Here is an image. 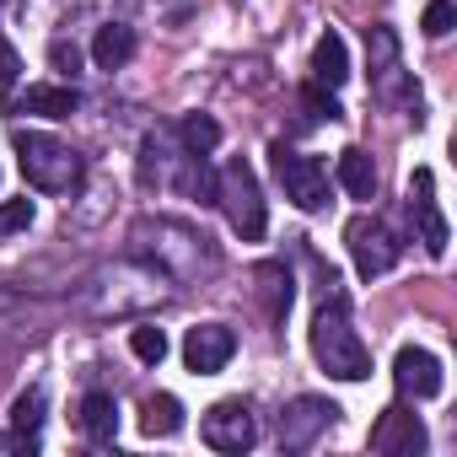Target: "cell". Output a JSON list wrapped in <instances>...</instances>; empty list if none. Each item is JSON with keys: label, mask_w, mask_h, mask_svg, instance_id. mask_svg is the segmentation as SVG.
<instances>
[{"label": "cell", "mask_w": 457, "mask_h": 457, "mask_svg": "<svg viewBox=\"0 0 457 457\" xmlns=\"http://www.w3.org/2000/svg\"><path fill=\"white\" fill-rule=\"evenodd\" d=\"M312 355L328 377L339 382H366L371 377V350L361 345V334L350 328V307L345 296H328L323 312L312 318Z\"/></svg>", "instance_id": "1"}, {"label": "cell", "mask_w": 457, "mask_h": 457, "mask_svg": "<svg viewBox=\"0 0 457 457\" xmlns=\"http://www.w3.org/2000/svg\"><path fill=\"white\" fill-rule=\"evenodd\" d=\"M12 145H17L22 178H28L38 194H71V188L81 183V156H76L65 140H54V135H44V129H17Z\"/></svg>", "instance_id": "2"}, {"label": "cell", "mask_w": 457, "mask_h": 457, "mask_svg": "<svg viewBox=\"0 0 457 457\" xmlns=\"http://www.w3.org/2000/svg\"><path fill=\"white\" fill-rule=\"evenodd\" d=\"M215 204H226V215H232V232H237L243 243H259V237H264V226H270V210H264L259 178H253V167H248L243 156H237V162H226Z\"/></svg>", "instance_id": "3"}, {"label": "cell", "mask_w": 457, "mask_h": 457, "mask_svg": "<svg viewBox=\"0 0 457 457\" xmlns=\"http://www.w3.org/2000/svg\"><path fill=\"white\" fill-rule=\"evenodd\" d=\"M270 162H275V178H280V188H286V199L296 210H323L328 204V167L318 156H302L286 140H275L270 145Z\"/></svg>", "instance_id": "4"}, {"label": "cell", "mask_w": 457, "mask_h": 457, "mask_svg": "<svg viewBox=\"0 0 457 457\" xmlns=\"http://www.w3.org/2000/svg\"><path fill=\"white\" fill-rule=\"evenodd\" d=\"M345 243H350V259H355V275H361V280L387 275V270L398 264V253H403L382 215H355V220L345 226Z\"/></svg>", "instance_id": "5"}, {"label": "cell", "mask_w": 457, "mask_h": 457, "mask_svg": "<svg viewBox=\"0 0 457 457\" xmlns=\"http://www.w3.org/2000/svg\"><path fill=\"white\" fill-rule=\"evenodd\" d=\"M199 441H204L210 452L237 457V452H248V446L259 441V420H253V409H248L243 398H220L215 409H204V420H199Z\"/></svg>", "instance_id": "6"}, {"label": "cell", "mask_w": 457, "mask_h": 457, "mask_svg": "<svg viewBox=\"0 0 457 457\" xmlns=\"http://www.w3.org/2000/svg\"><path fill=\"white\" fill-rule=\"evenodd\" d=\"M339 420V403H328V398H312V393H302L286 414H280V446H291V452H307L328 425Z\"/></svg>", "instance_id": "7"}, {"label": "cell", "mask_w": 457, "mask_h": 457, "mask_svg": "<svg viewBox=\"0 0 457 457\" xmlns=\"http://www.w3.org/2000/svg\"><path fill=\"white\" fill-rule=\"evenodd\" d=\"M232 355H237V334L226 328V323H199V328H188V339H183V361H188V371H199V377H215Z\"/></svg>", "instance_id": "8"}, {"label": "cell", "mask_w": 457, "mask_h": 457, "mask_svg": "<svg viewBox=\"0 0 457 457\" xmlns=\"http://www.w3.org/2000/svg\"><path fill=\"white\" fill-rule=\"evenodd\" d=\"M371 452H382V457H414V452H425V425H420V414H409V409H382V420L371 425Z\"/></svg>", "instance_id": "9"}, {"label": "cell", "mask_w": 457, "mask_h": 457, "mask_svg": "<svg viewBox=\"0 0 457 457\" xmlns=\"http://www.w3.org/2000/svg\"><path fill=\"white\" fill-rule=\"evenodd\" d=\"M409 210H414V220H420L425 253H430V259H441V253H446V220H441V210H436V172H430V167H414Z\"/></svg>", "instance_id": "10"}, {"label": "cell", "mask_w": 457, "mask_h": 457, "mask_svg": "<svg viewBox=\"0 0 457 457\" xmlns=\"http://www.w3.org/2000/svg\"><path fill=\"white\" fill-rule=\"evenodd\" d=\"M393 382H398V393H403V398H436L446 377H441V361H436L430 350L403 345V350H398V361H393Z\"/></svg>", "instance_id": "11"}, {"label": "cell", "mask_w": 457, "mask_h": 457, "mask_svg": "<svg viewBox=\"0 0 457 457\" xmlns=\"http://www.w3.org/2000/svg\"><path fill=\"white\" fill-rule=\"evenodd\" d=\"M312 81L328 87V92H339V87L350 81V49H345L339 33H323V38L312 44Z\"/></svg>", "instance_id": "12"}, {"label": "cell", "mask_w": 457, "mask_h": 457, "mask_svg": "<svg viewBox=\"0 0 457 457\" xmlns=\"http://www.w3.org/2000/svg\"><path fill=\"white\" fill-rule=\"evenodd\" d=\"M334 178H339V188H345L350 199H371V194H377V167H371V151H361V145L339 151Z\"/></svg>", "instance_id": "13"}, {"label": "cell", "mask_w": 457, "mask_h": 457, "mask_svg": "<svg viewBox=\"0 0 457 457\" xmlns=\"http://www.w3.org/2000/svg\"><path fill=\"white\" fill-rule=\"evenodd\" d=\"M76 425L92 441H113L119 436V403H113V393H87L81 409H76Z\"/></svg>", "instance_id": "14"}, {"label": "cell", "mask_w": 457, "mask_h": 457, "mask_svg": "<svg viewBox=\"0 0 457 457\" xmlns=\"http://www.w3.org/2000/svg\"><path fill=\"white\" fill-rule=\"evenodd\" d=\"M81 108L76 87H28L17 97V113H44V119H71Z\"/></svg>", "instance_id": "15"}, {"label": "cell", "mask_w": 457, "mask_h": 457, "mask_svg": "<svg viewBox=\"0 0 457 457\" xmlns=\"http://www.w3.org/2000/svg\"><path fill=\"white\" fill-rule=\"evenodd\" d=\"M129 54H135V28H124V22L97 28V38H92V60H97V71H119V65H129Z\"/></svg>", "instance_id": "16"}, {"label": "cell", "mask_w": 457, "mask_h": 457, "mask_svg": "<svg viewBox=\"0 0 457 457\" xmlns=\"http://www.w3.org/2000/svg\"><path fill=\"white\" fill-rule=\"evenodd\" d=\"M140 430L145 436H178L183 430V403L172 393H151L145 409H140Z\"/></svg>", "instance_id": "17"}, {"label": "cell", "mask_w": 457, "mask_h": 457, "mask_svg": "<svg viewBox=\"0 0 457 457\" xmlns=\"http://www.w3.org/2000/svg\"><path fill=\"white\" fill-rule=\"evenodd\" d=\"M178 135H183L188 156H210V151L220 145V124H215L210 113H188V119L178 124Z\"/></svg>", "instance_id": "18"}, {"label": "cell", "mask_w": 457, "mask_h": 457, "mask_svg": "<svg viewBox=\"0 0 457 457\" xmlns=\"http://www.w3.org/2000/svg\"><path fill=\"white\" fill-rule=\"evenodd\" d=\"M38 425H44V387H28L17 403H12V430L38 441Z\"/></svg>", "instance_id": "19"}, {"label": "cell", "mask_w": 457, "mask_h": 457, "mask_svg": "<svg viewBox=\"0 0 457 457\" xmlns=\"http://www.w3.org/2000/svg\"><path fill=\"white\" fill-rule=\"evenodd\" d=\"M183 194L199 199V204H215V194H220V172H215L204 156H194V167H188V178H183Z\"/></svg>", "instance_id": "20"}, {"label": "cell", "mask_w": 457, "mask_h": 457, "mask_svg": "<svg viewBox=\"0 0 457 457\" xmlns=\"http://www.w3.org/2000/svg\"><path fill=\"white\" fill-rule=\"evenodd\" d=\"M259 280H264V296H270V318L280 323V318L291 312V275H286L280 264H264V270H259Z\"/></svg>", "instance_id": "21"}, {"label": "cell", "mask_w": 457, "mask_h": 457, "mask_svg": "<svg viewBox=\"0 0 457 457\" xmlns=\"http://www.w3.org/2000/svg\"><path fill=\"white\" fill-rule=\"evenodd\" d=\"M129 350H135L145 366H162V361H167V334H162L156 323H140V328H129Z\"/></svg>", "instance_id": "22"}, {"label": "cell", "mask_w": 457, "mask_h": 457, "mask_svg": "<svg viewBox=\"0 0 457 457\" xmlns=\"http://www.w3.org/2000/svg\"><path fill=\"white\" fill-rule=\"evenodd\" d=\"M33 199H6V204H0V237H12V232H28V226H33Z\"/></svg>", "instance_id": "23"}, {"label": "cell", "mask_w": 457, "mask_h": 457, "mask_svg": "<svg viewBox=\"0 0 457 457\" xmlns=\"http://www.w3.org/2000/svg\"><path fill=\"white\" fill-rule=\"evenodd\" d=\"M452 22H457L452 0H430L425 17H420V33H425V38H446V33H452Z\"/></svg>", "instance_id": "24"}, {"label": "cell", "mask_w": 457, "mask_h": 457, "mask_svg": "<svg viewBox=\"0 0 457 457\" xmlns=\"http://www.w3.org/2000/svg\"><path fill=\"white\" fill-rule=\"evenodd\" d=\"M49 65H54L60 76H76V71H81V49L65 44V38H54V44H49Z\"/></svg>", "instance_id": "25"}, {"label": "cell", "mask_w": 457, "mask_h": 457, "mask_svg": "<svg viewBox=\"0 0 457 457\" xmlns=\"http://www.w3.org/2000/svg\"><path fill=\"white\" fill-rule=\"evenodd\" d=\"M302 103H307V108H312V113H318V119H345V108H339V103H334V92H323V87H318V81H312V87H307V92H302Z\"/></svg>", "instance_id": "26"}, {"label": "cell", "mask_w": 457, "mask_h": 457, "mask_svg": "<svg viewBox=\"0 0 457 457\" xmlns=\"http://www.w3.org/2000/svg\"><path fill=\"white\" fill-rule=\"evenodd\" d=\"M17 76H22V54L12 44H0V87H12Z\"/></svg>", "instance_id": "27"}]
</instances>
